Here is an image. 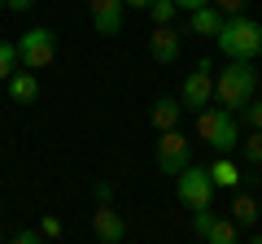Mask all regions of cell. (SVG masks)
Segmentation results:
<instances>
[{"mask_svg": "<svg viewBox=\"0 0 262 244\" xmlns=\"http://www.w3.org/2000/svg\"><path fill=\"white\" fill-rule=\"evenodd\" d=\"M196 140L210 144L219 157H232L236 144H241V113L223 109V105H206L196 113Z\"/></svg>", "mask_w": 262, "mask_h": 244, "instance_id": "6da1fadb", "label": "cell"}, {"mask_svg": "<svg viewBox=\"0 0 262 244\" xmlns=\"http://www.w3.org/2000/svg\"><path fill=\"white\" fill-rule=\"evenodd\" d=\"M253 92H258V70H253V61H227L223 70H214V105L241 113L253 101Z\"/></svg>", "mask_w": 262, "mask_h": 244, "instance_id": "7a4b0ae2", "label": "cell"}, {"mask_svg": "<svg viewBox=\"0 0 262 244\" xmlns=\"http://www.w3.org/2000/svg\"><path fill=\"white\" fill-rule=\"evenodd\" d=\"M214 48L227 57V61H253V57L262 53V22L249 18V13L227 18L223 31L214 35Z\"/></svg>", "mask_w": 262, "mask_h": 244, "instance_id": "3957f363", "label": "cell"}, {"mask_svg": "<svg viewBox=\"0 0 262 244\" xmlns=\"http://www.w3.org/2000/svg\"><path fill=\"white\" fill-rule=\"evenodd\" d=\"M18 61H22V70H48L57 61V35L48 27H31V31H22L18 39Z\"/></svg>", "mask_w": 262, "mask_h": 244, "instance_id": "277c9868", "label": "cell"}, {"mask_svg": "<svg viewBox=\"0 0 262 244\" xmlns=\"http://www.w3.org/2000/svg\"><path fill=\"white\" fill-rule=\"evenodd\" d=\"M179 105L192 109V113H201L206 105H214V61H210V57H201L196 70H188L184 87H179Z\"/></svg>", "mask_w": 262, "mask_h": 244, "instance_id": "5b68a950", "label": "cell"}, {"mask_svg": "<svg viewBox=\"0 0 262 244\" xmlns=\"http://www.w3.org/2000/svg\"><path fill=\"white\" fill-rule=\"evenodd\" d=\"M214 179H210V170L206 166H184L175 175V197L184 201L188 209H201V205H210L214 201Z\"/></svg>", "mask_w": 262, "mask_h": 244, "instance_id": "8992f818", "label": "cell"}, {"mask_svg": "<svg viewBox=\"0 0 262 244\" xmlns=\"http://www.w3.org/2000/svg\"><path fill=\"white\" fill-rule=\"evenodd\" d=\"M153 161H158V170L170 175V179H175L184 166H192V144H188V135L179 131V127L175 131H158V157Z\"/></svg>", "mask_w": 262, "mask_h": 244, "instance_id": "52a82bcc", "label": "cell"}, {"mask_svg": "<svg viewBox=\"0 0 262 244\" xmlns=\"http://www.w3.org/2000/svg\"><path fill=\"white\" fill-rule=\"evenodd\" d=\"M88 18H92L96 35L114 39L122 31V18H127V5L122 0H88Z\"/></svg>", "mask_w": 262, "mask_h": 244, "instance_id": "ba28073f", "label": "cell"}, {"mask_svg": "<svg viewBox=\"0 0 262 244\" xmlns=\"http://www.w3.org/2000/svg\"><path fill=\"white\" fill-rule=\"evenodd\" d=\"M179 53H184V39H179L175 22H170V27H153V35H149V57L153 61H158V66H175Z\"/></svg>", "mask_w": 262, "mask_h": 244, "instance_id": "9c48e42d", "label": "cell"}, {"mask_svg": "<svg viewBox=\"0 0 262 244\" xmlns=\"http://www.w3.org/2000/svg\"><path fill=\"white\" fill-rule=\"evenodd\" d=\"M92 231H96V244H122L127 240V223L114 205H96L92 209Z\"/></svg>", "mask_w": 262, "mask_h": 244, "instance_id": "30bf717a", "label": "cell"}, {"mask_svg": "<svg viewBox=\"0 0 262 244\" xmlns=\"http://www.w3.org/2000/svg\"><path fill=\"white\" fill-rule=\"evenodd\" d=\"M5 87H9V101H13V105H35V101H39V79H35V70H13Z\"/></svg>", "mask_w": 262, "mask_h": 244, "instance_id": "8fae6325", "label": "cell"}, {"mask_svg": "<svg viewBox=\"0 0 262 244\" xmlns=\"http://www.w3.org/2000/svg\"><path fill=\"white\" fill-rule=\"evenodd\" d=\"M223 13L214 9V5H201V9H192L188 13V31H192V35H206V39H214L219 31H223Z\"/></svg>", "mask_w": 262, "mask_h": 244, "instance_id": "7c38bea8", "label": "cell"}, {"mask_svg": "<svg viewBox=\"0 0 262 244\" xmlns=\"http://www.w3.org/2000/svg\"><path fill=\"white\" fill-rule=\"evenodd\" d=\"M179 118H184V105H179V96H162V101H153L149 122L158 127V131H175Z\"/></svg>", "mask_w": 262, "mask_h": 244, "instance_id": "4fadbf2b", "label": "cell"}, {"mask_svg": "<svg viewBox=\"0 0 262 244\" xmlns=\"http://www.w3.org/2000/svg\"><path fill=\"white\" fill-rule=\"evenodd\" d=\"M206 170H210V179H214V188H223V192H236V188H241V179H245V170L236 166L232 157H214Z\"/></svg>", "mask_w": 262, "mask_h": 244, "instance_id": "5bb4252c", "label": "cell"}, {"mask_svg": "<svg viewBox=\"0 0 262 244\" xmlns=\"http://www.w3.org/2000/svg\"><path fill=\"white\" fill-rule=\"evenodd\" d=\"M227 218H232L236 227H253V223H258V197L236 192V197H232V214H227Z\"/></svg>", "mask_w": 262, "mask_h": 244, "instance_id": "9a60e30c", "label": "cell"}, {"mask_svg": "<svg viewBox=\"0 0 262 244\" xmlns=\"http://www.w3.org/2000/svg\"><path fill=\"white\" fill-rule=\"evenodd\" d=\"M13 70H22V61H18V44H13V39H0V83H9Z\"/></svg>", "mask_w": 262, "mask_h": 244, "instance_id": "2e32d148", "label": "cell"}, {"mask_svg": "<svg viewBox=\"0 0 262 244\" xmlns=\"http://www.w3.org/2000/svg\"><path fill=\"white\" fill-rule=\"evenodd\" d=\"M236 231H241V227H236L232 218H214V227H210V235L201 244H236Z\"/></svg>", "mask_w": 262, "mask_h": 244, "instance_id": "e0dca14e", "label": "cell"}, {"mask_svg": "<svg viewBox=\"0 0 262 244\" xmlns=\"http://www.w3.org/2000/svg\"><path fill=\"white\" fill-rule=\"evenodd\" d=\"M175 13H179V5H175V0H153V5H149L153 27H170V22H175Z\"/></svg>", "mask_w": 262, "mask_h": 244, "instance_id": "ac0fdd59", "label": "cell"}, {"mask_svg": "<svg viewBox=\"0 0 262 244\" xmlns=\"http://www.w3.org/2000/svg\"><path fill=\"white\" fill-rule=\"evenodd\" d=\"M241 153H245V161H249V166H262V131L241 135Z\"/></svg>", "mask_w": 262, "mask_h": 244, "instance_id": "d6986e66", "label": "cell"}, {"mask_svg": "<svg viewBox=\"0 0 262 244\" xmlns=\"http://www.w3.org/2000/svg\"><path fill=\"white\" fill-rule=\"evenodd\" d=\"M214 209H210V205H201V209H192V235H196V240H206V235H210V227H214Z\"/></svg>", "mask_w": 262, "mask_h": 244, "instance_id": "ffe728a7", "label": "cell"}, {"mask_svg": "<svg viewBox=\"0 0 262 244\" xmlns=\"http://www.w3.org/2000/svg\"><path fill=\"white\" fill-rule=\"evenodd\" d=\"M241 122L249 127V131H262V101H249L241 109Z\"/></svg>", "mask_w": 262, "mask_h": 244, "instance_id": "44dd1931", "label": "cell"}, {"mask_svg": "<svg viewBox=\"0 0 262 244\" xmlns=\"http://www.w3.org/2000/svg\"><path fill=\"white\" fill-rule=\"evenodd\" d=\"M210 5H214L223 18H236V13H245V5H249V0H210Z\"/></svg>", "mask_w": 262, "mask_h": 244, "instance_id": "7402d4cb", "label": "cell"}, {"mask_svg": "<svg viewBox=\"0 0 262 244\" xmlns=\"http://www.w3.org/2000/svg\"><path fill=\"white\" fill-rule=\"evenodd\" d=\"M39 235H44V240H57V235H61V218L44 214V218H39Z\"/></svg>", "mask_w": 262, "mask_h": 244, "instance_id": "603a6c76", "label": "cell"}, {"mask_svg": "<svg viewBox=\"0 0 262 244\" xmlns=\"http://www.w3.org/2000/svg\"><path fill=\"white\" fill-rule=\"evenodd\" d=\"M5 244H48V240H44L39 231H18L13 240H5Z\"/></svg>", "mask_w": 262, "mask_h": 244, "instance_id": "cb8c5ba5", "label": "cell"}, {"mask_svg": "<svg viewBox=\"0 0 262 244\" xmlns=\"http://www.w3.org/2000/svg\"><path fill=\"white\" fill-rule=\"evenodd\" d=\"M92 197H96V205H110V201H114V188H110V183L101 179V183L92 188Z\"/></svg>", "mask_w": 262, "mask_h": 244, "instance_id": "d4e9b609", "label": "cell"}, {"mask_svg": "<svg viewBox=\"0 0 262 244\" xmlns=\"http://www.w3.org/2000/svg\"><path fill=\"white\" fill-rule=\"evenodd\" d=\"M39 0H5V9H13V13H27V9H35Z\"/></svg>", "mask_w": 262, "mask_h": 244, "instance_id": "484cf974", "label": "cell"}, {"mask_svg": "<svg viewBox=\"0 0 262 244\" xmlns=\"http://www.w3.org/2000/svg\"><path fill=\"white\" fill-rule=\"evenodd\" d=\"M175 5H179V9H188V13H192V9H201V5H210V0H175Z\"/></svg>", "mask_w": 262, "mask_h": 244, "instance_id": "4316f807", "label": "cell"}, {"mask_svg": "<svg viewBox=\"0 0 262 244\" xmlns=\"http://www.w3.org/2000/svg\"><path fill=\"white\" fill-rule=\"evenodd\" d=\"M122 5H127V9H144V13H149V5H153V0H122Z\"/></svg>", "mask_w": 262, "mask_h": 244, "instance_id": "83f0119b", "label": "cell"}, {"mask_svg": "<svg viewBox=\"0 0 262 244\" xmlns=\"http://www.w3.org/2000/svg\"><path fill=\"white\" fill-rule=\"evenodd\" d=\"M245 244H262V235H249V240H245Z\"/></svg>", "mask_w": 262, "mask_h": 244, "instance_id": "f1b7e54d", "label": "cell"}, {"mask_svg": "<svg viewBox=\"0 0 262 244\" xmlns=\"http://www.w3.org/2000/svg\"><path fill=\"white\" fill-rule=\"evenodd\" d=\"M258 218H262V197H258Z\"/></svg>", "mask_w": 262, "mask_h": 244, "instance_id": "f546056e", "label": "cell"}, {"mask_svg": "<svg viewBox=\"0 0 262 244\" xmlns=\"http://www.w3.org/2000/svg\"><path fill=\"white\" fill-rule=\"evenodd\" d=\"M0 244H5V231H0Z\"/></svg>", "mask_w": 262, "mask_h": 244, "instance_id": "4dcf8cb0", "label": "cell"}, {"mask_svg": "<svg viewBox=\"0 0 262 244\" xmlns=\"http://www.w3.org/2000/svg\"><path fill=\"white\" fill-rule=\"evenodd\" d=\"M0 9H5V0H0Z\"/></svg>", "mask_w": 262, "mask_h": 244, "instance_id": "1f68e13d", "label": "cell"}]
</instances>
